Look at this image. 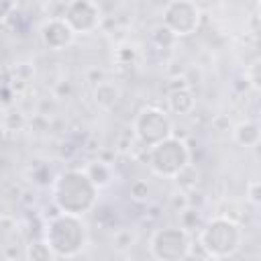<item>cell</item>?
Wrapping results in <instances>:
<instances>
[{"instance_id":"21","label":"cell","mask_w":261,"mask_h":261,"mask_svg":"<svg viewBox=\"0 0 261 261\" xmlns=\"http://www.w3.org/2000/svg\"><path fill=\"white\" fill-rule=\"evenodd\" d=\"M16 8V2H6V0H0V22H4L10 12Z\"/></svg>"},{"instance_id":"15","label":"cell","mask_w":261,"mask_h":261,"mask_svg":"<svg viewBox=\"0 0 261 261\" xmlns=\"http://www.w3.org/2000/svg\"><path fill=\"white\" fill-rule=\"evenodd\" d=\"M29 124V120L24 118V114L20 112V110H10V112H6V116H4V124H2V128L4 130H20V128H24Z\"/></svg>"},{"instance_id":"13","label":"cell","mask_w":261,"mask_h":261,"mask_svg":"<svg viewBox=\"0 0 261 261\" xmlns=\"http://www.w3.org/2000/svg\"><path fill=\"white\" fill-rule=\"evenodd\" d=\"M84 171H86V175L90 177V181H92L98 190L104 188V186H108V184L112 181V169H110V165L104 163V161H100V159L90 161Z\"/></svg>"},{"instance_id":"17","label":"cell","mask_w":261,"mask_h":261,"mask_svg":"<svg viewBox=\"0 0 261 261\" xmlns=\"http://www.w3.org/2000/svg\"><path fill=\"white\" fill-rule=\"evenodd\" d=\"M198 218H200V214H198V208H194V206H188V208H184V210L179 212V226H181L184 230L196 228V224H198Z\"/></svg>"},{"instance_id":"14","label":"cell","mask_w":261,"mask_h":261,"mask_svg":"<svg viewBox=\"0 0 261 261\" xmlns=\"http://www.w3.org/2000/svg\"><path fill=\"white\" fill-rule=\"evenodd\" d=\"M27 261H55V255L45 239H33L24 249Z\"/></svg>"},{"instance_id":"5","label":"cell","mask_w":261,"mask_h":261,"mask_svg":"<svg viewBox=\"0 0 261 261\" xmlns=\"http://www.w3.org/2000/svg\"><path fill=\"white\" fill-rule=\"evenodd\" d=\"M133 135L141 147L151 149L173 135V122L165 110L157 106H145L133 118Z\"/></svg>"},{"instance_id":"6","label":"cell","mask_w":261,"mask_h":261,"mask_svg":"<svg viewBox=\"0 0 261 261\" xmlns=\"http://www.w3.org/2000/svg\"><path fill=\"white\" fill-rule=\"evenodd\" d=\"M149 253L155 261H181L192 253V241L181 226L157 228L149 239Z\"/></svg>"},{"instance_id":"1","label":"cell","mask_w":261,"mask_h":261,"mask_svg":"<svg viewBox=\"0 0 261 261\" xmlns=\"http://www.w3.org/2000/svg\"><path fill=\"white\" fill-rule=\"evenodd\" d=\"M98 188L90 181L84 169L61 171L53 181V204L61 214L84 216L96 206Z\"/></svg>"},{"instance_id":"16","label":"cell","mask_w":261,"mask_h":261,"mask_svg":"<svg viewBox=\"0 0 261 261\" xmlns=\"http://www.w3.org/2000/svg\"><path fill=\"white\" fill-rule=\"evenodd\" d=\"M128 194L137 202H147L149 196H151V188H149V184L145 179H135L130 184V188H128Z\"/></svg>"},{"instance_id":"8","label":"cell","mask_w":261,"mask_h":261,"mask_svg":"<svg viewBox=\"0 0 261 261\" xmlns=\"http://www.w3.org/2000/svg\"><path fill=\"white\" fill-rule=\"evenodd\" d=\"M61 18L71 27V31L77 35H88L94 29H98L100 20H102V12L100 6L96 2H88V0H75L63 6Z\"/></svg>"},{"instance_id":"19","label":"cell","mask_w":261,"mask_h":261,"mask_svg":"<svg viewBox=\"0 0 261 261\" xmlns=\"http://www.w3.org/2000/svg\"><path fill=\"white\" fill-rule=\"evenodd\" d=\"M259 67H261V63H259V59L257 61H253L249 67H247V71H245V77H247V82L251 84V88L257 92L259 88H261V77H259Z\"/></svg>"},{"instance_id":"18","label":"cell","mask_w":261,"mask_h":261,"mask_svg":"<svg viewBox=\"0 0 261 261\" xmlns=\"http://www.w3.org/2000/svg\"><path fill=\"white\" fill-rule=\"evenodd\" d=\"M112 243H114L116 249H128V247H133V243H135V232H133V230H118V232L114 234Z\"/></svg>"},{"instance_id":"22","label":"cell","mask_w":261,"mask_h":261,"mask_svg":"<svg viewBox=\"0 0 261 261\" xmlns=\"http://www.w3.org/2000/svg\"><path fill=\"white\" fill-rule=\"evenodd\" d=\"M4 116H6V110H4V106L0 104V128H2V124H4Z\"/></svg>"},{"instance_id":"20","label":"cell","mask_w":261,"mask_h":261,"mask_svg":"<svg viewBox=\"0 0 261 261\" xmlns=\"http://www.w3.org/2000/svg\"><path fill=\"white\" fill-rule=\"evenodd\" d=\"M247 202L253 204V206L261 204V184H259V179H251L247 184Z\"/></svg>"},{"instance_id":"4","label":"cell","mask_w":261,"mask_h":261,"mask_svg":"<svg viewBox=\"0 0 261 261\" xmlns=\"http://www.w3.org/2000/svg\"><path fill=\"white\" fill-rule=\"evenodd\" d=\"M192 161V153L184 139L169 137L159 145L147 149V165L157 177L175 179Z\"/></svg>"},{"instance_id":"23","label":"cell","mask_w":261,"mask_h":261,"mask_svg":"<svg viewBox=\"0 0 261 261\" xmlns=\"http://www.w3.org/2000/svg\"><path fill=\"white\" fill-rule=\"evenodd\" d=\"M200 261H220V259H216V257H208V255H206V257L200 259Z\"/></svg>"},{"instance_id":"2","label":"cell","mask_w":261,"mask_h":261,"mask_svg":"<svg viewBox=\"0 0 261 261\" xmlns=\"http://www.w3.org/2000/svg\"><path fill=\"white\" fill-rule=\"evenodd\" d=\"M198 243L208 257H216L222 261L226 257H232L241 249L243 228L228 216H214L204 224V228H200Z\"/></svg>"},{"instance_id":"11","label":"cell","mask_w":261,"mask_h":261,"mask_svg":"<svg viewBox=\"0 0 261 261\" xmlns=\"http://www.w3.org/2000/svg\"><path fill=\"white\" fill-rule=\"evenodd\" d=\"M234 143L241 147H257L259 145V124L255 120H243L232 130Z\"/></svg>"},{"instance_id":"12","label":"cell","mask_w":261,"mask_h":261,"mask_svg":"<svg viewBox=\"0 0 261 261\" xmlns=\"http://www.w3.org/2000/svg\"><path fill=\"white\" fill-rule=\"evenodd\" d=\"M94 102L100 106V108H104V110H108V108H112L116 102H118V98H120V90H118V86H114L112 82H100L96 88H94Z\"/></svg>"},{"instance_id":"9","label":"cell","mask_w":261,"mask_h":261,"mask_svg":"<svg viewBox=\"0 0 261 261\" xmlns=\"http://www.w3.org/2000/svg\"><path fill=\"white\" fill-rule=\"evenodd\" d=\"M39 37H41V43L45 45V49H49V51H63L75 41V33L61 16L45 18L39 29Z\"/></svg>"},{"instance_id":"7","label":"cell","mask_w":261,"mask_h":261,"mask_svg":"<svg viewBox=\"0 0 261 261\" xmlns=\"http://www.w3.org/2000/svg\"><path fill=\"white\" fill-rule=\"evenodd\" d=\"M200 24V8L188 0H173L163 6V27L173 37L192 35Z\"/></svg>"},{"instance_id":"10","label":"cell","mask_w":261,"mask_h":261,"mask_svg":"<svg viewBox=\"0 0 261 261\" xmlns=\"http://www.w3.org/2000/svg\"><path fill=\"white\" fill-rule=\"evenodd\" d=\"M194 94L190 88H179L173 92H167V108L173 114H190L194 110Z\"/></svg>"},{"instance_id":"3","label":"cell","mask_w":261,"mask_h":261,"mask_svg":"<svg viewBox=\"0 0 261 261\" xmlns=\"http://www.w3.org/2000/svg\"><path fill=\"white\" fill-rule=\"evenodd\" d=\"M45 241L51 247L55 257L71 259L86 245V226L80 216L57 214L49 220L45 230Z\"/></svg>"}]
</instances>
